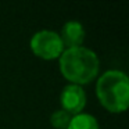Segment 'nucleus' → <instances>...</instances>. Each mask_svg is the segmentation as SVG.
Returning <instances> with one entry per match:
<instances>
[{
	"label": "nucleus",
	"mask_w": 129,
	"mask_h": 129,
	"mask_svg": "<svg viewBox=\"0 0 129 129\" xmlns=\"http://www.w3.org/2000/svg\"><path fill=\"white\" fill-rule=\"evenodd\" d=\"M58 60L62 76L71 83L79 86L92 82L97 76L100 68L97 54L83 46L64 50Z\"/></svg>",
	"instance_id": "nucleus-1"
},
{
	"label": "nucleus",
	"mask_w": 129,
	"mask_h": 129,
	"mask_svg": "<svg viewBox=\"0 0 129 129\" xmlns=\"http://www.w3.org/2000/svg\"><path fill=\"white\" fill-rule=\"evenodd\" d=\"M96 93L104 108L122 112L129 106V79L125 72L110 70L97 79Z\"/></svg>",
	"instance_id": "nucleus-2"
},
{
	"label": "nucleus",
	"mask_w": 129,
	"mask_h": 129,
	"mask_svg": "<svg viewBox=\"0 0 129 129\" xmlns=\"http://www.w3.org/2000/svg\"><path fill=\"white\" fill-rule=\"evenodd\" d=\"M29 45H31V49L35 53V56L45 60L58 58L64 51V46L60 39V35L54 31H49V29L38 31L31 38Z\"/></svg>",
	"instance_id": "nucleus-3"
},
{
	"label": "nucleus",
	"mask_w": 129,
	"mask_h": 129,
	"mask_svg": "<svg viewBox=\"0 0 129 129\" xmlns=\"http://www.w3.org/2000/svg\"><path fill=\"white\" fill-rule=\"evenodd\" d=\"M61 101L62 110L71 115L81 114V111L86 106V93L79 85L70 83L62 89L61 92Z\"/></svg>",
	"instance_id": "nucleus-4"
},
{
	"label": "nucleus",
	"mask_w": 129,
	"mask_h": 129,
	"mask_svg": "<svg viewBox=\"0 0 129 129\" xmlns=\"http://www.w3.org/2000/svg\"><path fill=\"white\" fill-rule=\"evenodd\" d=\"M60 39L62 42V46L67 49L79 47L82 42L85 40V29L81 22L78 21H68L64 24L61 29Z\"/></svg>",
	"instance_id": "nucleus-5"
},
{
	"label": "nucleus",
	"mask_w": 129,
	"mask_h": 129,
	"mask_svg": "<svg viewBox=\"0 0 129 129\" xmlns=\"http://www.w3.org/2000/svg\"><path fill=\"white\" fill-rule=\"evenodd\" d=\"M67 129H100V126L93 115L81 112V114L72 115Z\"/></svg>",
	"instance_id": "nucleus-6"
},
{
	"label": "nucleus",
	"mask_w": 129,
	"mask_h": 129,
	"mask_svg": "<svg viewBox=\"0 0 129 129\" xmlns=\"http://www.w3.org/2000/svg\"><path fill=\"white\" fill-rule=\"evenodd\" d=\"M71 118H72V115L68 114L67 111H64V110L61 108V110H57V111H54L53 114H51L50 122L56 129H67Z\"/></svg>",
	"instance_id": "nucleus-7"
}]
</instances>
